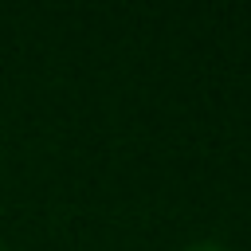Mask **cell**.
Wrapping results in <instances>:
<instances>
[{"label":"cell","mask_w":251,"mask_h":251,"mask_svg":"<svg viewBox=\"0 0 251 251\" xmlns=\"http://www.w3.org/2000/svg\"><path fill=\"white\" fill-rule=\"evenodd\" d=\"M180 251H227L224 243H212V239H200V243H188V247H180Z\"/></svg>","instance_id":"6da1fadb"},{"label":"cell","mask_w":251,"mask_h":251,"mask_svg":"<svg viewBox=\"0 0 251 251\" xmlns=\"http://www.w3.org/2000/svg\"><path fill=\"white\" fill-rule=\"evenodd\" d=\"M0 251H4V247H0Z\"/></svg>","instance_id":"7a4b0ae2"}]
</instances>
